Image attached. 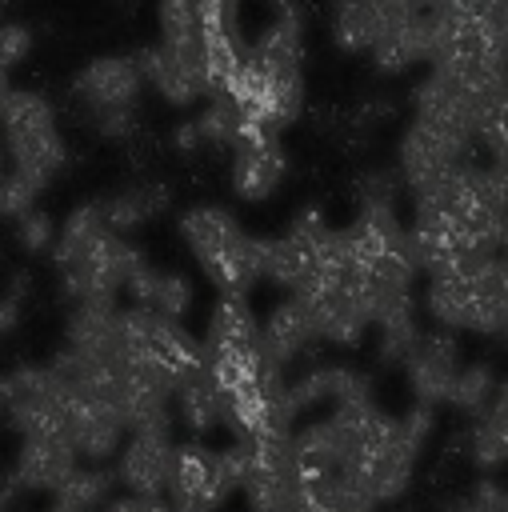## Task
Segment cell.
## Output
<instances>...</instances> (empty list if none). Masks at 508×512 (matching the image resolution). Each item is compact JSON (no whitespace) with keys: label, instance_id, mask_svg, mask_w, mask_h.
<instances>
[{"label":"cell","instance_id":"obj_1","mask_svg":"<svg viewBox=\"0 0 508 512\" xmlns=\"http://www.w3.org/2000/svg\"><path fill=\"white\" fill-rule=\"evenodd\" d=\"M200 360L224 396V420L244 440L292 432L284 416V372L260 344V324L244 296H220L208 332L200 340Z\"/></svg>","mask_w":508,"mask_h":512},{"label":"cell","instance_id":"obj_2","mask_svg":"<svg viewBox=\"0 0 508 512\" xmlns=\"http://www.w3.org/2000/svg\"><path fill=\"white\" fill-rule=\"evenodd\" d=\"M52 256L76 304H116L140 268V252H132L124 236L104 224L100 204H84L64 220Z\"/></svg>","mask_w":508,"mask_h":512},{"label":"cell","instance_id":"obj_3","mask_svg":"<svg viewBox=\"0 0 508 512\" xmlns=\"http://www.w3.org/2000/svg\"><path fill=\"white\" fill-rule=\"evenodd\" d=\"M428 312L444 328L508 336V264L500 256H468L428 276Z\"/></svg>","mask_w":508,"mask_h":512},{"label":"cell","instance_id":"obj_4","mask_svg":"<svg viewBox=\"0 0 508 512\" xmlns=\"http://www.w3.org/2000/svg\"><path fill=\"white\" fill-rule=\"evenodd\" d=\"M116 360L148 372L168 392H176L204 364L200 360V340H192L180 320H164V316H152L144 308H120V316H116Z\"/></svg>","mask_w":508,"mask_h":512},{"label":"cell","instance_id":"obj_5","mask_svg":"<svg viewBox=\"0 0 508 512\" xmlns=\"http://www.w3.org/2000/svg\"><path fill=\"white\" fill-rule=\"evenodd\" d=\"M180 232L196 252L200 268L224 296H244L256 276V240L216 204L188 208L180 216Z\"/></svg>","mask_w":508,"mask_h":512},{"label":"cell","instance_id":"obj_6","mask_svg":"<svg viewBox=\"0 0 508 512\" xmlns=\"http://www.w3.org/2000/svg\"><path fill=\"white\" fill-rule=\"evenodd\" d=\"M0 120H4V148H8L12 168L28 184L44 188L64 164V140L56 132V116L48 100L36 92L8 88V96L0 100Z\"/></svg>","mask_w":508,"mask_h":512},{"label":"cell","instance_id":"obj_7","mask_svg":"<svg viewBox=\"0 0 508 512\" xmlns=\"http://www.w3.org/2000/svg\"><path fill=\"white\" fill-rule=\"evenodd\" d=\"M332 264H340L336 228H328L316 208L300 212L284 236L256 240V276H268L292 292L328 272Z\"/></svg>","mask_w":508,"mask_h":512},{"label":"cell","instance_id":"obj_8","mask_svg":"<svg viewBox=\"0 0 508 512\" xmlns=\"http://www.w3.org/2000/svg\"><path fill=\"white\" fill-rule=\"evenodd\" d=\"M292 300L304 308L316 340L356 344L364 336V328L372 324L368 320V300L360 292V280L344 264H332L328 272H320L316 280L296 288Z\"/></svg>","mask_w":508,"mask_h":512},{"label":"cell","instance_id":"obj_9","mask_svg":"<svg viewBox=\"0 0 508 512\" xmlns=\"http://www.w3.org/2000/svg\"><path fill=\"white\" fill-rule=\"evenodd\" d=\"M140 64L132 56H104L92 60L76 76V96L92 108V120L108 136H128L136 128V96H140Z\"/></svg>","mask_w":508,"mask_h":512},{"label":"cell","instance_id":"obj_10","mask_svg":"<svg viewBox=\"0 0 508 512\" xmlns=\"http://www.w3.org/2000/svg\"><path fill=\"white\" fill-rule=\"evenodd\" d=\"M64 380L52 364H24L0 380V408L20 436L64 432Z\"/></svg>","mask_w":508,"mask_h":512},{"label":"cell","instance_id":"obj_11","mask_svg":"<svg viewBox=\"0 0 508 512\" xmlns=\"http://www.w3.org/2000/svg\"><path fill=\"white\" fill-rule=\"evenodd\" d=\"M236 492L220 448L208 444H176L172 452V476H168V504L176 512H216Z\"/></svg>","mask_w":508,"mask_h":512},{"label":"cell","instance_id":"obj_12","mask_svg":"<svg viewBox=\"0 0 508 512\" xmlns=\"http://www.w3.org/2000/svg\"><path fill=\"white\" fill-rule=\"evenodd\" d=\"M400 364H404V376H408V388H412L416 404H424V408L448 404L452 380H456V372H460L456 336H452L448 328L416 332V340L408 344V352H404Z\"/></svg>","mask_w":508,"mask_h":512},{"label":"cell","instance_id":"obj_13","mask_svg":"<svg viewBox=\"0 0 508 512\" xmlns=\"http://www.w3.org/2000/svg\"><path fill=\"white\" fill-rule=\"evenodd\" d=\"M172 452H176V444H172L168 428L128 432V440L116 452L112 480L124 484L128 496H164L168 476H172Z\"/></svg>","mask_w":508,"mask_h":512},{"label":"cell","instance_id":"obj_14","mask_svg":"<svg viewBox=\"0 0 508 512\" xmlns=\"http://www.w3.org/2000/svg\"><path fill=\"white\" fill-rule=\"evenodd\" d=\"M472 156H476L472 144H464V140H456V136H448V132H440V128H428V124H420V120H412V128L404 132L400 152H396L400 176H404V184H408L412 192L436 184L440 176H448L452 168L468 164Z\"/></svg>","mask_w":508,"mask_h":512},{"label":"cell","instance_id":"obj_15","mask_svg":"<svg viewBox=\"0 0 508 512\" xmlns=\"http://www.w3.org/2000/svg\"><path fill=\"white\" fill-rule=\"evenodd\" d=\"M76 468H80V456H76V448L68 444L64 432H36V436H20V452L12 460L8 480L20 492L56 496Z\"/></svg>","mask_w":508,"mask_h":512},{"label":"cell","instance_id":"obj_16","mask_svg":"<svg viewBox=\"0 0 508 512\" xmlns=\"http://www.w3.org/2000/svg\"><path fill=\"white\" fill-rule=\"evenodd\" d=\"M408 16L404 0H336L332 32L348 52H372L384 32H392Z\"/></svg>","mask_w":508,"mask_h":512},{"label":"cell","instance_id":"obj_17","mask_svg":"<svg viewBox=\"0 0 508 512\" xmlns=\"http://www.w3.org/2000/svg\"><path fill=\"white\" fill-rule=\"evenodd\" d=\"M284 148H280V136L268 132V136H252L244 144H236V160H232V188L244 196V200H264L280 180H284Z\"/></svg>","mask_w":508,"mask_h":512},{"label":"cell","instance_id":"obj_18","mask_svg":"<svg viewBox=\"0 0 508 512\" xmlns=\"http://www.w3.org/2000/svg\"><path fill=\"white\" fill-rule=\"evenodd\" d=\"M124 292L132 296V308H144V312L164 316V320H180V316L188 312V304H192V288H188L184 276H176V272H156V268H148L144 260H140V268L132 272V280H128Z\"/></svg>","mask_w":508,"mask_h":512},{"label":"cell","instance_id":"obj_19","mask_svg":"<svg viewBox=\"0 0 508 512\" xmlns=\"http://www.w3.org/2000/svg\"><path fill=\"white\" fill-rule=\"evenodd\" d=\"M428 52H432V24H428V12H408L392 32H384L372 48V60L380 72H404L408 64L424 60L428 64Z\"/></svg>","mask_w":508,"mask_h":512},{"label":"cell","instance_id":"obj_20","mask_svg":"<svg viewBox=\"0 0 508 512\" xmlns=\"http://www.w3.org/2000/svg\"><path fill=\"white\" fill-rule=\"evenodd\" d=\"M312 340H316V336H312V324H308L304 308H300L292 296H288L284 304H276V308L264 316V324H260V344H264V352L272 356L276 368L292 364Z\"/></svg>","mask_w":508,"mask_h":512},{"label":"cell","instance_id":"obj_21","mask_svg":"<svg viewBox=\"0 0 508 512\" xmlns=\"http://www.w3.org/2000/svg\"><path fill=\"white\" fill-rule=\"evenodd\" d=\"M172 404H176L184 428L196 432V436L216 432V428L224 424V396H220V388L212 384V376L204 372V364L172 392Z\"/></svg>","mask_w":508,"mask_h":512},{"label":"cell","instance_id":"obj_22","mask_svg":"<svg viewBox=\"0 0 508 512\" xmlns=\"http://www.w3.org/2000/svg\"><path fill=\"white\" fill-rule=\"evenodd\" d=\"M472 460L480 468H504L508 464V380L496 388L492 404L472 424Z\"/></svg>","mask_w":508,"mask_h":512},{"label":"cell","instance_id":"obj_23","mask_svg":"<svg viewBox=\"0 0 508 512\" xmlns=\"http://www.w3.org/2000/svg\"><path fill=\"white\" fill-rule=\"evenodd\" d=\"M164 204H168V188L148 184V188H132V192H120V196L104 200L100 216L112 232H128V228H140L144 220H152Z\"/></svg>","mask_w":508,"mask_h":512},{"label":"cell","instance_id":"obj_24","mask_svg":"<svg viewBox=\"0 0 508 512\" xmlns=\"http://www.w3.org/2000/svg\"><path fill=\"white\" fill-rule=\"evenodd\" d=\"M112 472H104L100 464H80L68 480H64V488L52 496L60 508H72V512H92V508H104L108 504V496H112Z\"/></svg>","mask_w":508,"mask_h":512},{"label":"cell","instance_id":"obj_25","mask_svg":"<svg viewBox=\"0 0 508 512\" xmlns=\"http://www.w3.org/2000/svg\"><path fill=\"white\" fill-rule=\"evenodd\" d=\"M492 396H496V376H492V368H488V364H468V368L456 372L452 392H448V404L460 408V412H468V416H480V412L492 404Z\"/></svg>","mask_w":508,"mask_h":512},{"label":"cell","instance_id":"obj_26","mask_svg":"<svg viewBox=\"0 0 508 512\" xmlns=\"http://www.w3.org/2000/svg\"><path fill=\"white\" fill-rule=\"evenodd\" d=\"M16 220H20V224H16V232H20V244H24V248L40 252V248H48V244H52V220H48L44 212L28 208V212H20Z\"/></svg>","mask_w":508,"mask_h":512},{"label":"cell","instance_id":"obj_27","mask_svg":"<svg viewBox=\"0 0 508 512\" xmlns=\"http://www.w3.org/2000/svg\"><path fill=\"white\" fill-rule=\"evenodd\" d=\"M32 48V32L20 24H4L0 28V72H8L12 64H20Z\"/></svg>","mask_w":508,"mask_h":512},{"label":"cell","instance_id":"obj_28","mask_svg":"<svg viewBox=\"0 0 508 512\" xmlns=\"http://www.w3.org/2000/svg\"><path fill=\"white\" fill-rule=\"evenodd\" d=\"M504 508V488L496 480H480L452 512H500Z\"/></svg>","mask_w":508,"mask_h":512},{"label":"cell","instance_id":"obj_29","mask_svg":"<svg viewBox=\"0 0 508 512\" xmlns=\"http://www.w3.org/2000/svg\"><path fill=\"white\" fill-rule=\"evenodd\" d=\"M100 512H172V504H168V496H116V500H108Z\"/></svg>","mask_w":508,"mask_h":512},{"label":"cell","instance_id":"obj_30","mask_svg":"<svg viewBox=\"0 0 508 512\" xmlns=\"http://www.w3.org/2000/svg\"><path fill=\"white\" fill-rule=\"evenodd\" d=\"M20 300H24V276H16L12 288L0 296V336L20 320Z\"/></svg>","mask_w":508,"mask_h":512},{"label":"cell","instance_id":"obj_31","mask_svg":"<svg viewBox=\"0 0 508 512\" xmlns=\"http://www.w3.org/2000/svg\"><path fill=\"white\" fill-rule=\"evenodd\" d=\"M504 264H508V224H504V240H500V252H496Z\"/></svg>","mask_w":508,"mask_h":512},{"label":"cell","instance_id":"obj_32","mask_svg":"<svg viewBox=\"0 0 508 512\" xmlns=\"http://www.w3.org/2000/svg\"><path fill=\"white\" fill-rule=\"evenodd\" d=\"M8 96V72H0V100Z\"/></svg>","mask_w":508,"mask_h":512},{"label":"cell","instance_id":"obj_33","mask_svg":"<svg viewBox=\"0 0 508 512\" xmlns=\"http://www.w3.org/2000/svg\"><path fill=\"white\" fill-rule=\"evenodd\" d=\"M48 512H72V508H60V504H52V508H48Z\"/></svg>","mask_w":508,"mask_h":512},{"label":"cell","instance_id":"obj_34","mask_svg":"<svg viewBox=\"0 0 508 512\" xmlns=\"http://www.w3.org/2000/svg\"><path fill=\"white\" fill-rule=\"evenodd\" d=\"M500 512H508V492H504V508H500Z\"/></svg>","mask_w":508,"mask_h":512}]
</instances>
